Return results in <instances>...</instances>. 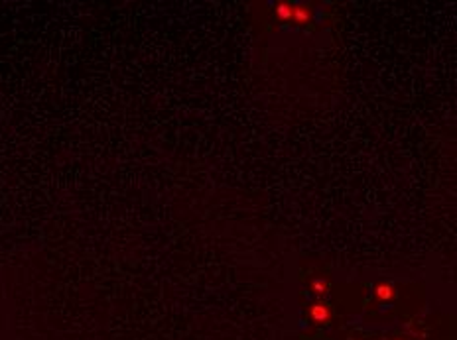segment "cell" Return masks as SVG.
Masks as SVG:
<instances>
[{
  "mask_svg": "<svg viewBox=\"0 0 457 340\" xmlns=\"http://www.w3.org/2000/svg\"><path fill=\"white\" fill-rule=\"evenodd\" d=\"M310 317H312V320L314 322H327L329 320V317H331V311H329V307L325 305V303H314L312 307H310Z\"/></svg>",
  "mask_w": 457,
  "mask_h": 340,
  "instance_id": "6da1fadb",
  "label": "cell"
},
{
  "mask_svg": "<svg viewBox=\"0 0 457 340\" xmlns=\"http://www.w3.org/2000/svg\"><path fill=\"white\" fill-rule=\"evenodd\" d=\"M274 16L278 22H292L294 20V4L278 2L274 6Z\"/></svg>",
  "mask_w": 457,
  "mask_h": 340,
  "instance_id": "7a4b0ae2",
  "label": "cell"
},
{
  "mask_svg": "<svg viewBox=\"0 0 457 340\" xmlns=\"http://www.w3.org/2000/svg\"><path fill=\"white\" fill-rule=\"evenodd\" d=\"M314 18V12L310 10V8H306V6H297V4H294V20L292 22L296 24H308L310 20Z\"/></svg>",
  "mask_w": 457,
  "mask_h": 340,
  "instance_id": "3957f363",
  "label": "cell"
},
{
  "mask_svg": "<svg viewBox=\"0 0 457 340\" xmlns=\"http://www.w3.org/2000/svg\"><path fill=\"white\" fill-rule=\"evenodd\" d=\"M374 295L378 301H390L394 297V287L390 283H376L374 285Z\"/></svg>",
  "mask_w": 457,
  "mask_h": 340,
  "instance_id": "277c9868",
  "label": "cell"
},
{
  "mask_svg": "<svg viewBox=\"0 0 457 340\" xmlns=\"http://www.w3.org/2000/svg\"><path fill=\"white\" fill-rule=\"evenodd\" d=\"M312 291L318 295V297H325L329 293V283L325 279H314L312 281Z\"/></svg>",
  "mask_w": 457,
  "mask_h": 340,
  "instance_id": "5b68a950",
  "label": "cell"
}]
</instances>
